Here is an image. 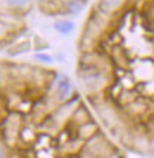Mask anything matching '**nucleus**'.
Masks as SVG:
<instances>
[{
	"mask_svg": "<svg viewBox=\"0 0 154 158\" xmlns=\"http://www.w3.org/2000/svg\"><path fill=\"white\" fill-rule=\"evenodd\" d=\"M103 158H123V157L120 156L119 153H116V152H110L109 155H107L106 157H103Z\"/></svg>",
	"mask_w": 154,
	"mask_h": 158,
	"instance_id": "obj_7",
	"label": "nucleus"
},
{
	"mask_svg": "<svg viewBox=\"0 0 154 158\" xmlns=\"http://www.w3.org/2000/svg\"><path fill=\"white\" fill-rule=\"evenodd\" d=\"M120 4H121V0H101L100 1L101 8L104 12H110L115 10Z\"/></svg>",
	"mask_w": 154,
	"mask_h": 158,
	"instance_id": "obj_4",
	"label": "nucleus"
},
{
	"mask_svg": "<svg viewBox=\"0 0 154 158\" xmlns=\"http://www.w3.org/2000/svg\"><path fill=\"white\" fill-rule=\"evenodd\" d=\"M70 89H71V85L69 83V81L67 80H62L58 83V87H57V94L59 96V99L63 100L65 99L70 93Z\"/></svg>",
	"mask_w": 154,
	"mask_h": 158,
	"instance_id": "obj_3",
	"label": "nucleus"
},
{
	"mask_svg": "<svg viewBox=\"0 0 154 158\" xmlns=\"http://www.w3.org/2000/svg\"><path fill=\"white\" fill-rule=\"evenodd\" d=\"M34 58L40 61V62H43V63H51L52 62V57L46 55V54H38V55L34 56Z\"/></svg>",
	"mask_w": 154,
	"mask_h": 158,
	"instance_id": "obj_5",
	"label": "nucleus"
},
{
	"mask_svg": "<svg viewBox=\"0 0 154 158\" xmlns=\"http://www.w3.org/2000/svg\"><path fill=\"white\" fill-rule=\"evenodd\" d=\"M110 152H113L110 149V144L100 133L83 143L81 149L83 158H103Z\"/></svg>",
	"mask_w": 154,
	"mask_h": 158,
	"instance_id": "obj_1",
	"label": "nucleus"
},
{
	"mask_svg": "<svg viewBox=\"0 0 154 158\" xmlns=\"http://www.w3.org/2000/svg\"><path fill=\"white\" fill-rule=\"evenodd\" d=\"M74 27H75L74 23H71L69 20H59V22H57V23L55 24V29L59 33H62V35L70 33L74 30Z\"/></svg>",
	"mask_w": 154,
	"mask_h": 158,
	"instance_id": "obj_2",
	"label": "nucleus"
},
{
	"mask_svg": "<svg viewBox=\"0 0 154 158\" xmlns=\"http://www.w3.org/2000/svg\"><path fill=\"white\" fill-rule=\"evenodd\" d=\"M6 4L11 5V6H17V7H20V6H24L27 0H5Z\"/></svg>",
	"mask_w": 154,
	"mask_h": 158,
	"instance_id": "obj_6",
	"label": "nucleus"
}]
</instances>
